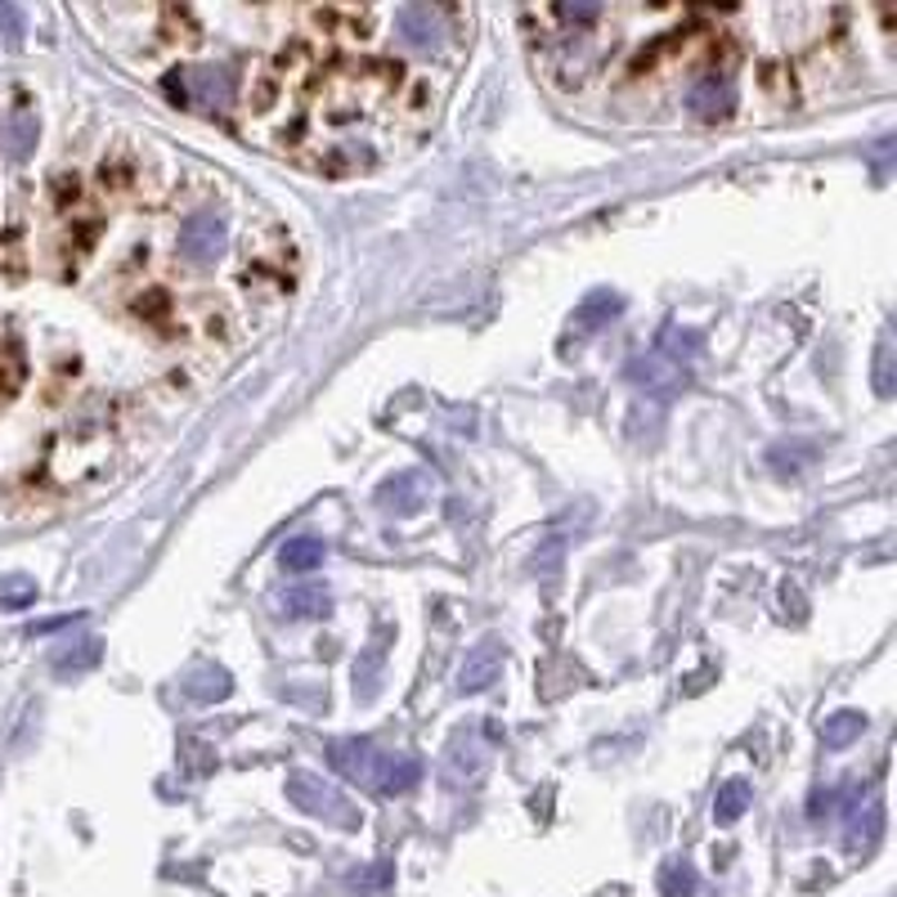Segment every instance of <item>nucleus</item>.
Listing matches in <instances>:
<instances>
[{
	"label": "nucleus",
	"mask_w": 897,
	"mask_h": 897,
	"mask_svg": "<svg viewBox=\"0 0 897 897\" xmlns=\"http://www.w3.org/2000/svg\"><path fill=\"white\" fill-rule=\"evenodd\" d=\"M696 346H701V342H696L692 332H683V327H664V332H659V346H655L651 355L633 360L628 377H633L637 386H646L651 395H668V391H678V386H683V377H687V364H692Z\"/></svg>",
	"instance_id": "nucleus-1"
},
{
	"label": "nucleus",
	"mask_w": 897,
	"mask_h": 897,
	"mask_svg": "<svg viewBox=\"0 0 897 897\" xmlns=\"http://www.w3.org/2000/svg\"><path fill=\"white\" fill-rule=\"evenodd\" d=\"M288 799L301 808V813H310V817H323V822H336V826H355V808L332 790V785H323L319 776H310V772H296V776H288Z\"/></svg>",
	"instance_id": "nucleus-2"
},
{
	"label": "nucleus",
	"mask_w": 897,
	"mask_h": 897,
	"mask_svg": "<svg viewBox=\"0 0 897 897\" xmlns=\"http://www.w3.org/2000/svg\"><path fill=\"white\" fill-rule=\"evenodd\" d=\"M243 279L252 292H265V296H283L292 292V243H279V248H256L243 265Z\"/></svg>",
	"instance_id": "nucleus-3"
},
{
	"label": "nucleus",
	"mask_w": 897,
	"mask_h": 897,
	"mask_svg": "<svg viewBox=\"0 0 897 897\" xmlns=\"http://www.w3.org/2000/svg\"><path fill=\"white\" fill-rule=\"evenodd\" d=\"M224 252V220L215 211H198L180 224V256L189 265H215Z\"/></svg>",
	"instance_id": "nucleus-4"
},
{
	"label": "nucleus",
	"mask_w": 897,
	"mask_h": 897,
	"mask_svg": "<svg viewBox=\"0 0 897 897\" xmlns=\"http://www.w3.org/2000/svg\"><path fill=\"white\" fill-rule=\"evenodd\" d=\"M687 108L696 122H727L736 108V90H732L727 72H701L687 90Z\"/></svg>",
	"instance_id": "nucleus-5"
},
{
	"label": "nucleus",
	"mask_w": 897,
	"mask_h": 897,
	"mask_svg": "<svg viewBox=\"0 0 897 897\" xmlns=\"http://www.w3.org/2000/svg\"><path fill=\"white\" fill-rule=\"evenodd\" d=\"M332 767L342 772L346 780L377 785L382 772H386V758H382L377 745H369V740H336V745H332Z\"/></svg>",
	"instance_id": "nucleus-6"
},
{
	"label": "nucleus",
	"mask_w": 897,
	"mask_h": 897,
	"mask_svg": "<svg viewBox=\"0 0 897 897\" xmlns=\"http://www.w3.org/2000/svg\"><path fill=\"white\" fill-rule=\"evenodd\" d=\"M498 673H503V646L490 637V642H481V646L463 659V668H458V692H463V696L485 692V687L498 683Z\"/></svg>",
	"instance_id": "nucleus-7"
},
{
	"label": "nucleus",
	"mask_w": 897,
	"mask_h": 897,
	"mask_svg": "<svg viewBox=\"0 0 897 897\" xmlns=\"http://www.w3.org/2000/svg\"><path fill=\"white\" fill-rule=\"evenodd\" d=\"M310 23L336 41H364V32H369V14H360V10H314Z\"/></svg>",
	"instance_id": "nucleus-8"
},
{
	"label": "nucleus",
	"mask_w": 897,
	"mask_h": 897,
	"mask_svg": "<svg viewBox=\"0 0 897 897\" xmlns=\"http://www.w3.org/2000/svg\"><path fill=\"white\" fill-rule=\"evenodd\" d=\"M184 85H189V103H198V108H215L230 99V81H224V72H211V68L184 72Z\"/></svg>",
	"instance_id": "nucleus-9"
},
{
	"label": "nucleus",
	"mask_w": 897,
	"mask_h": 897,
	"mask_svg": "<svg viewBox=\"0 0 897 897\" xmlns=\"http://www.w3.org/2000/svg\"><path fill=\"white\" fill-rule=\"evenodd\" d=\"M619 292H611V288H602V292H593V296H584L579 301V310H575V327L579 332H597L602 323H611L615 314H619Z\"/></svg>",
	"instance_id": "nucleus-10"
},
{
	"label": "nucleus",
	"mask_w": 897,
	"mask_h": 897,
	"mask_svg": "<svg viewBox=\"0 0 897 897\" xmlns=\"http://www.w3.org/2000/svg\"><path fill=\"white\" fill-rule=\"evenodd\" d=\"M279 561H283V571H292V575H310L314 566H323V538H314V534L288 538Z\"/></svg>",
	"instance_id": "nucleus-11"
},
{
	"label": "nucleus",
	"mask_w": 897,
	"mask_h": 897,
	"mask_svg": "<svg viewBox=\"0 0 897 897\" xmlns=\"http://www.w3.org/2000/svg\"><path fill=\"white\" fill-rule=\"evenodd\" d=\"M395 28L409 46H431L435 41V10L431 6H404L395 14Z\"/></svg>",
	"instance_id": "nucleus-12"
},
{
	"label": "nucleus",
	"mask_w": 897,
	"mask_h": 897,
	"mask_svg": "<svg viewBox=\"0 0 897 897\" xmlns=\"http://www.w3.org/2000/svg\"><path fill=\"white\" fill-rule=\"evenodd\" d=\"M327 606H332V597H327V588H319V584H301V588H288V593H283V615H292V619L323 615Z\"/></svg>",
	"instance_id": "nucleus-13"
},
{
	"label": "nucleus",
	"mask_w": 897,
	"mask_h": 897,
	"mask_svg": "<svg viewBox=\"0 0 897 897\" xmlns=\"http://www.w3.org/2000/svg\"><path fill=\"white\" fill-rule=\"evenodd\" d=\"M749 780H727L723 790H718V799H714V822L718 826H732V822H740L745 817V808H749Z\"/></svg>",
	"instance_id": "nucleus-14"
},
{
	"label": "nucleus",
	"mask_w": 897,
	"mask_h": 897,
	"mask_svg": "<svg viewBox=\"0 0 897 897\" xmlns=\"http://www.w3.org/2000/svg\"><path fill=\"white\" fill-rule=\"evenodd\" d=\"M184 696L211 705V701H224L230 696V673L224 668H193V678L184 683Z\"/></svg>",
	"instance_id": "nucleus-15"
},
{
	"label": "nucleus",
	"mask_w": 897,
	"mask_h": 897,
	"mask_svg": "<svg viewBox=\"0 0 897 897\" xmlns=\"http://www.w3.org/2000/svg\"><path fill=\"white\" fill-rule=\"evenodd\" d=\"M758 90L776 103H795V68L790 63H763L758 68Z\"/></svg>",
	"instance_id": "nucleus-16"
},
{
	"label": "nucleus",
	"mask_w": 897,
	"mask_h": 897,
	"mask_svg": "<svg viewBox=\"0 0 897 897\" xmlns=\"http://www.w3.org/2000/svg\"><path fill=\"white\" fill-rule=\"evenodd\" d=\"M417 780H422V763H417L413 754H404V758L386 763V772H382V780H377V790H382V795H404V790H413Z\"/></svg>",
	"instance_id": "nucleus-17"
},
{
	"label": "nucleus",
	"mask_w": 897,
	"mask_h": 897,
	"mask_svg": "<svg viewBox=\"0 0 897 897\" xmlns=\"http://www.w3.org/2000/svg\"><path fill=\"white\" fill-rule=\"evenodd\" d=\"M131 310H135V319H144V323H153V327L175 323V310H171L167 288H144V292L131 301Z\"/></svg>",
	"instance_id": "nucleus-18"
},
{
	"label": "nucleus",
	"mask_w": 897,
	"mask_h": 897,
	"mask_svg": "<svg viewBox=\"0 0 897 897\" xmlns=\"http://www.w3.org/2000/svg\"><path fill=\"white\" fill-rule=\"evenodd\" d=\"M861 727H866V718H861V714L839 709V714H830V718L822 723V740H826L830 749H844V745H853V740L861 736Z\"/></svg>",
	"instance_id": "nucleus-19"
},
{
	"label": "nucleus",
	"mask_w": 897,
	"mask_h": 897,
	"mask_svg": "<svg viewBox=\"0 0 897 897\" xmlns=\"http://www.w3.org/2000/svg\"><path fill=\"white\" fill-rule=\"evenodd\" d=\"M696 888H701V875H696L692 861H668L659 870V893L664 897H696Z\"/></svg>",
	"instance_id": "nucleus-20"
},
{
	"label": "nucleus",
	"mask_w": 897,
	"mask_h": 897,
	"mask_svg": "<svg viewBox=\"0 0 897 897\" xmlns=\"http://www.w3.org/2000/svg\"><path fill=\"white\" fill-rule=\"evenodd\" d=\"M94 659H99V637H81V642H72V646L54 651V668H59V673H81V668H90Z\"/></svg>",
	"instance_id": "nucleus-21"
},
{
	"label": "nucleus",
	"mask_w": 897,
	"mask_h": 897,
	"mask_svg": "<svg viewBox=\"0 0 897 897\" xmlns=\"http://www.w3.org/2000/svg\"><path fill=\"white\" fill-rule=\"evenodd\" d=\"M37 602V584L28 575H6L0 579V611H23Z\"/></svg>",
	"instance_id": "nucleus-22"
},
{
	"label": "nucleus",
	"mask_w": 897,
	"mask_h": 897,
	"mask_svg": "<svg viewBox=\"0 0 897 897\" xmlns=\"http://www.w3.org/2000/svg\"><path fill=\"white\" fill-rule=\"evenodd\" d=\"M6 140H10V153L14 158H23L32 144H37V118H32V112H14V118L6 122Z\"/></svg>",
	"instance_id": "nucleus-23"
},
{
	"label": "nucleus",
	"mask_w": 897,
	"mask_h": 897,
	"mask_svg": "<svg viewBox=\"0 0 897 897\" xmlns=\"http://www.w3.org/2000/svg\"><path fill=\"white\" fill-rule=\"evenodd\" d=\"M382 503H391V498H404L400 503V512H413L417 503H422V481L417 476H400V481H391V485H382V494H377Z\"/></svg>",
	"instance_id": "nucleus-24"
},
{
	"label": "nucleus",
	"mask_w": 897,
	"mask_h": 897,
	"mask_svg": "<svg viewBox=\"0 0 897 897\" xmlns=\"http://www.w3.org/2000/svg\"><path fill=\"white\" fill-rule=\"evenodd\" d=\"M99 175H103V189H112V193H122V189L135 184V167H131L127 158H118V162L103 158V171H99Z\"/></svg>",
	"instance_id": "nucleus-25"
},
{
	"label": "nucleus",
	"mask_w": 897,
	"mask_h": 897,
	"mask_svg": "<svg viewBox=\"0 0 897 897\" xmlns=\"http://www.w3.org/2000/svg\"><path fill=\"white\" fill-rule=\"evenodd\" d=\"M875 391L879 395H893V342L884 336L879 351H875Z\"/></svg>",
	"instance_id": "nucleus-26"
},
{
	"label": "nucleus",
	"mask_w": 897,
	"mask_h": 897,
	"mask_svg": "<svg viewBox=\"0 0 897 897\" xmlns=\"http://www.w3.org/2000/svg\"><path fill=\"white\" fill-rule=\"evenodd\" d=\"M0 28L10 32V41H19V37H23V19H19V10H14V6H6V0H0Z\"/></svg>",
	"instance_id": "nucleus-27"
}]
</instances>
